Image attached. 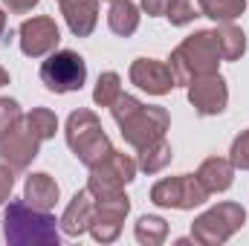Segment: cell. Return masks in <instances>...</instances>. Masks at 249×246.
Listing matches in <instances>:
<instances>
[{"label":"cell","mask_w":249,"mask_h":246,"mask_svg":"<svg viewBox=\"0 0 249 246\" xmlns=\"http://www.w3.org/2000/svg\"><path fill=\"white\" fill-rule=\"evenodd\" d=\"M55 223L50 211L32 209L26 200H12L3 214V238L12 246H58Z\"/></svg>","instance_id":"obj_1"},{"label":"cell","mask_w":249,"mask_h":246,"mask_svg":"<svg viewBox=\"0 0 249 246\" xmlns=\"http://www.w3.org/2000/svg\"><path fill=\"white\" fill-rule=\"evenodd\" d=\"M220 50L214 41V32H194L171 53V72L177 84H191V78L212 75L220 67Z\"/></svg>","instance_id":"obj_2"},{"label":"cell","mask_w":249,"mask_h":246,"mask_svg":"<svg viewBox=\"0 0 249 246\" xmlns=\"http://www.w3.org/2000/svg\"><path fill=\"white\" fill-rule=\"evenodd\" d=\"M67 145H70V151L75 154V159L78 162H84L87 168L90 165H96V162H102L113 148H110V139H107V133L102 130V122H99V116L93 113V110H72L70 113V119H67Z\"/></svg>","instance_id":"obj_3"},{"label":"cell","mask_w":249,"mask_h":246,"mask_svg":"<svg viewBox=\"0 0 249 246\" xmlns=\"http://www.w3.org/2000/svg\"><path fill=\"white\" fill-rule=\"evenodd\" d=\"M244 223H247V209L241 203H217L194 220L191 241L203 246L226 244L238 229H244Z\"/></svg>","instance_id":"obj_4"},{"label":"cell","mask_w":249,"mask_h":246,"mask_svg":"<svg viewBox=\"0 0 249 246\" xmlns=\"http://www.w3.org/2000/svg\"><path fill=\"white\" fill-rule=\"evenodd\" d=\"M41 81L53 93H75L87 81V64L72 50H55L41 64Z\"/></svg>","instance_id":"obj_5"},{"label":"cell","mask_w":249,"mask_h":246,"mask_svg":"<svg viewBox=\"0 0 249 246\" xmlns=\"http://www.w3.org/2000/svg\"><path fill=\"white\" fill-rule=\"evenodd\" d=\"M136 177V159L127 157L124 151H110L102 162L90 165V180L87 188L93 197H105V194H116L124 191V185Z\"/></svg>","instance_id":"obj_6"},{"label":"cell","mask_w":249,"mask_h":246,"mask_svg":"<svg viewBox=\"0 0 249 246\" xmlns=\"http://www.w3.org/2000/svg\"><path fill=\"white\" fill-rule=\"evenodd\" d=\"M209 200V191L197 180V174H180V177H165L151 188V203L162 209H197Z\"/></svg>","instance_id":"obj_7"},{"label":"cell","mask_w":249,"mask_h":246,"mask_svg":"<svg viewBox=\"0 0 249 246\" xmlns=\"http://www.w3.org/2000/svg\"><path fill=\"white\" fill-rule=\"evenodd\" d=\"M168 124H171V116H168V110L165 107H151V105H142L130 119H124L119 124V130H122L124 142L130 145V148H145L148 142H154V139H160V136H165V130H168Z\"/></svg>","instance_id":"obj_8"},{"label":"cell","mask_w":249,"mask_h":246,"mask_svg":"<svg viewBox=\"0 0 249 246\" xmlns=\"http://www.w3.org/2000/svg\"><path fill=\"white\" fill-rule=\"evenodd\" d=\"M127 211H130V200H127L124 191L96 197V214H93V223H90V235L99 244H113L122 232Z\"/></svg>","instance_id":"obj_9"},{"label":"cell","mask_w":249,"mask_h":246,"mask_svg":"<svg viewBox=\"0 0 249 246\" xmlns=\"http://www.w3.org/2000/svg\"><path fill=\"white\" fill-rule=\"evenodd\" d=\"M61 41V32H58V23L47 15H38V18H29L20 23L18 29V44H20V53L26 58H41V55H50L55 53Z\"/></svg>","instance_id":"obj_10"},{"label":"cell","mask_w":249,"mask_h":246,"mask_svg":"<svg viewBox=\"0 0 249 246\" xmlns=\"http://www.w3.org/2000/svg\"><path fill=\"white\" fill-rule=\"evenodd\" d=\"M188 102L194 105V110L200 116H217V113H223L226 102H229L226 81L217 72L191 78V84H188Z\"/></svg>","instance_id":"obj_11"},{"label":"cell","mask_w":249,"mask_h":246,"mask_svg":"<svg viewBox=\"0 0 249 246\" xmlns=\"http://www.w3.org/2000/svg\"><path fill=\"white\" fill-rule=\"evenodd\" d=\"M38 148H41V142L23 127V122L9 133H0V162L12 165L15 171H26L32 165V159L38 157Z\"/></svg>","instance_id":"obj_12"},{"label":"cell","mask_w":249,"mask_h":246,"mask_svg":"<svg viewBox=\"0 0 249 246\" xmlns=\"http://www.w3.org/2000/svg\"><path fill=\"white\" fill-rule=\"evenodd\" d=\"M130 81L151 96H165L177 87L171 67L165 61H157V58H136L130 64Z\"/></svg>","instance_id":"obj_13"},{"label":"cell","mask_w":249,"mask_h":246,"mask_svg":"<svg viewBox=\"0 0 249 246\" xmlns=\"http://www.w3.org/2000/svg\"><path fill=\"white\" fill-rule=\"evenodd\" d=\"M93 214H96V197L90 194V188H81V191H75V197H72L70 206L64 209V217L58 223H61L64 235L78 238V235H84V232L90 229Z\"/></svg>","instance_id":"obj_14"},{"label":"cell","mask_w":249,"mask_h":246,"mask_svg":"<svg viewBox=\"0 0 249 246\" xmlns=\"http://www.w3.org/2000/svg\"><path fill=\"white\" fill-rule=\"evenodd\" d=\"M61 15L75 38H87L99 20V0H58Z\"/></svg>","instance_id":"obj_15"},{"label":"cell","mask_w":249,"mask_h":246,"mask_svg":"<svg viewBox=\"0 0 249 246\" xmlns=\"http://www.w3.org/2000/svg\"><path fill=\"white\" fill-rule=\"evenodd\" d=\"M197 180L203 183V188L209 194H217V191H226L232 180H235V165L223 157H209L203 159V165L197 168Z\"/></svg>","instance_id":"obj_16"},{"label":"cell","mask_w":249,"mask_h":246,"mask_svg":"<svg viewBox=\"0 0 249 246\" xmlns=\"http://www.w3.org/2000/svg\"><path fill=\"white\" fill-rule=\"evenodd\" d=\"M23 200L32 209L50 211L58 203V183L50 174H32V177H26V185H23Z\"/></svg>","instance_id":"obj_17"},{"label":"cell","mask_w":249,"mask_h":246,"mask_svg":"<svg viewBox=\"0 0 249 246\" xmlns=\"http://www.w3.org/2000/svg\"><path fill=\"white\" fill-rule=\"evenodd\" d=\"M214 41H217V50H220L223 61H238L247 53V35L232 20H226V23H220L214 29Z\"/></svg>","instance_id":"obj_18"},{"label":"cell","mask_w":249,"mask_h":246,"mask_svg":"<svg viewBox=\"0 0 249 246\" xmlns=\"http://www.w3.org/2000/svg\"><path fill=\"white\" fill-rule=\"evenodd\" d=\"M171 159H174V151H171V145L165 142V136H160V139L148 142L145 148H139L136 168H139V171H145V174H160Z\"/></svg>","instance_id":"obj_19"},{"label":"cell","mask_w":249,"mask_h":246,"mask_svg":"<svg viewBox=\"0 0 249 246\" xmlns=\"http://www.w3.org/2000/svg\"><path fill=\"white\" fill-rule=\"evenodd\" d=\"M107 26H110V32H116L122 38H130L139 29V9H136V3L113 0L110 12H107Z\"/></svg>","instance_id":"obj_20"},{"label":"cell","mask_w":249,"mask_h":246,"mask_svg":"<svg viewBox=\"0 0 249 246\" xmlns=\"http://www.w3.org/2000/svg\"><path fill=\"white\" fill-rule=\"evenodd\" d=\"M23 127H26L38 142H47V139L55 136V130H58V119H55L53 110H47V107H35L32 113L23 116Z\"/></svg>","instance_id":"obj_21"},{"label":"cell","mask_w":249,"mask_h":246,"mask_svg":"<svg viewBox=\"0 0 249 246\" xmlns=\"http://www.w3.org/2000/svg\"><path fill=\"white\" fill-rule=\"evenodd\" d=\"M200 3V12L206 18H212L214 23H226V20H235L244 15L247 9V0H197Z\"/></svg>","instance_id":"obj_22"},{"label":"cell","mask_w":249,"mask_h":246,"mask_svg":"<svg viewBox=\"0 0 249 246\" xmlns=\"http://www.w3.org/2000/svg\"><path fill=\"white\" fill-rule=\"evenodd\" d=\"M136 241L145 246H160L168 238V223L162 217H154V214H145L136 220V229H133Z\"/></svg>","instance_id":"obj_23"},{"label":"cell","mask_w":249,"mask_h":246,"mask_svg":"<svg viewBox=\"0 0 249 246\" xmlns=\"http://www.w3.org/2000/svg\"><path fill=\"white\" fill-rule=\"evenodd\" d=\"M119 93H122V78H119V72L107 70V72H102L99 81H96L93 102H96L99 107H110V105L119 99Z\"/></svg>","instance_id":"obj_24"},{"label":"cell","mask_w":249,"mask_h":246,"mask_svg":"<svg viewBox=\"0 0 249 246\" xmlns=\"http://www.w3.org/2000/svg\"><path fill=\"white\" fill-rule=\"evenodd\" d=\"M203 12H200V3L197 0H171V6H168V12H165V18L174 23V26H186L191 23L194 18H200Z\"/></svg>","instance_id":"obj_25"},{"label":"cell","mask_w":249,"mask_h":246,"mask_svg":"<svg viewBox=\"0 0 249 246\" xmlns=\"http://www.w3.org/2000/svg\"><path fill=\"white\" fill-rule=\"evenodd\" d=\"M20 122H23L20 105L15 99H0V133H9V130L20 127Z\"/></svg>","instance_id":"obj_26"},{"label":"cell","mask_w":249,"mask_h":246,"mask_svg":"<svg viewBox=\"0 0 249 246\" xmlns=\"http://www.w3.org/2000/svg\"><path fill=\"white\" fill-rule=\"evenodd\" d=\"M139 107H142L139 99H133V96H127V93H119V99L110 105V116L116 119V124H122L124 119H130Z\"/></svg>","instance_id":"obj_27"},{"label":"cell","mask_w":249,"mask_h":246,"mask_svg":"<svg viewBox=\"0 0 249 246\" xmlns=\"http://www.w3.org/2000/svg\"><path fill=\"white\" fill-rule=\"evenodd\" d=\"M229 162L241 171H249V130H244L235 142H232V151H229Z\"/></svg>","instance_id":"obj_28"},{"label":"cell","mask_w":249,"mask_h":246,"mask_svg":"<svg viewBox=\"0 0 249 246\" xmlns=\"http://www.w3.org/2000/svg\"><path fill=\"white\" fill-rule=\"evenodd\" d=\"M12 188H15V168L3 162V165H0V206L9 200Z\"/></svg>","instance_id":"obj_29"},{"label":"cell","mask_w":249,"mask_h":246,"mask_svg":"<svg viewBox=\"0 0 249 246\" xmlns=\"http://www.w3.org/2000/svg\"><path fill=\"white\" fill-rule=\"evenodd\" d=\"M168 6H171V0H142V9H145L151 18H162V15L168 12Z\"/></svg>","instance_id":"obj_30"},{"label":"cell","mask_w":249,"mask_h":246,"mask_svg":"<svg viewBox=\"0 0 249 246\" xmlns=\"http://www.w3.org/2000/svg\"><path fill=\"white\" fill-rule=\"evenodd\" d=\"M3 3H6V9L15 12V15H26V12H32V9L38 6V0H3Z\"/></svg>","instance_id":"obj_31"},{"label":"cell","mask_w":249,"mask_h":246,"mask_svg":"<svg viewBox=\"0 0 249 246\" xmlns=\"http://www.w3.org/2000/svg\"><path fill=\"white\" fill-rule=\"evenodd\" d=\"M6 84H9V72L0 67V87H6Z\"/></svg>","instance_id":"obj_32"},{"label":"cell","mask_w":249,"mask_h":246,"mask_svg":"<svg viewBox=\"0 0 249 246\" xmlns=\"http://www.w3.org/2000/svg\"><path fill=\"white\" fill-rule=\"evenodd\" d=\"M6 32V15H3V9H0V35Z\"/></svg>","instance_id":"obj_33"}]
</instances>
